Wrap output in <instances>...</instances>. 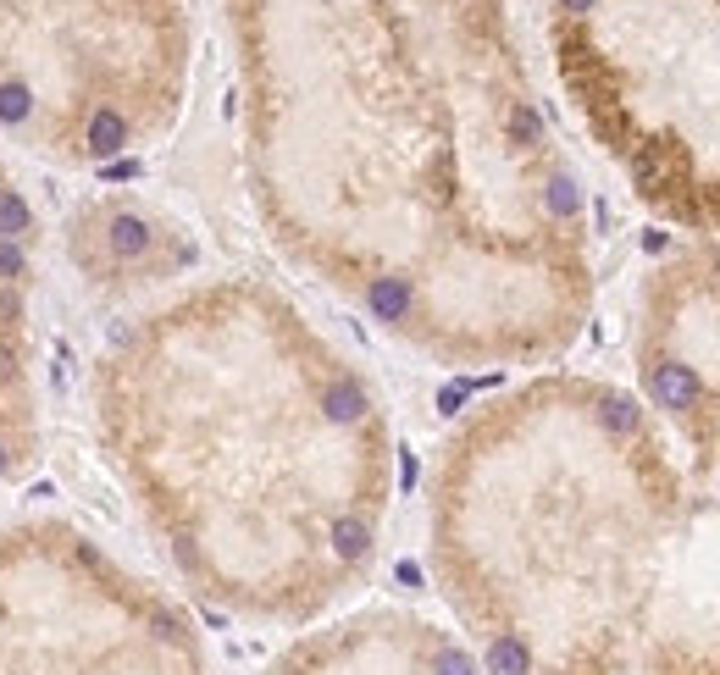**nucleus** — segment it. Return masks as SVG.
<instances>
[{
  "label": "nucleus",
  "mask_w": 720,
  "mask_h": 675,
  "mask_svg": "<svg viewBox=\"0 0 720 675\" xmlns=\"http://www.w3.org/2000/svg\"><path fill=\"white\" fill-rule=\"evenodd\" d=\"M560 12H571V17H582V12H593V0H560Z\"/></svg>",
  "instance_id": "39448f33"
},
{
  "label": "nucleus",
  "mask_w": 720,
  "mask_h": 675,
  "mask_svg": "<svg viewBox=\"0 0 720 675\" xmlns=\"http://www.w3.org/2000/svg\"><path fill=\"white\" fill-rule=\"evenodd\" d=\"M23 117H28V89H23V83H6V89H0V122L17 128Z\"/></svg>",
  "instance_id": "7ed1b4c3"
},
{
  "label": "nucleus",
  "mask_w": 720,
  "mask_h": 675,
  "mask_svg": "<svg viewBox=\"0 0 720 675\" xmlns=\"http://www.w3.org/2000/svg\"><path fill=\"white\" fill-rule=\"evenodd\" d=\"M122 144H128V117H117L111 106H100L95 117H89V150L95 155H117Z\"/></svg>",
  "instance_id": "f257e3e1"
},
{
  "label": "nucleus",
  "mask_w": 720,
  "mask_h": 675,
  "mask_svg": "<svg viewBox=\"0 0 720 675\" xmlns=\"http://www.w3.org/2000/svg\"><path fill=\"white\" fill-rule=\"evenodd\" d=\"M0 471H6V449H0Z\"/></svg>",
  "instance_id": "423d86ee"
},
{
  "label": "nucleus",
  "mask_w": 720,
  "mask_h": 675,
  "mask_svg": "<svg viewBox=\"0 0 720 675\" xmlns=\"http://www.w3.org/2000/svg\"><path fill=\"white\" fill-rule=\"evenodd\" d=\"M111 249H117V255H144V249H150V222H144V216H111Z\"/></svg>",
  "instance_id": "f03ea898"
},
{
  "label": "nucleus",
  "mask_w": 720,
  "mask_h": 675,
  "mask_svg": "<svg viewBox=\"0 0 720 675\" xmlns=\"http://www.w3.org/2000/svg\"><path fill=\"white\" fill-rule=\"evenodd\" d=\"M28 227V205L17 200V194H0V238H12Z\"/></svg>",
  "instance_id": "20e7f679"
}]
</instances>
